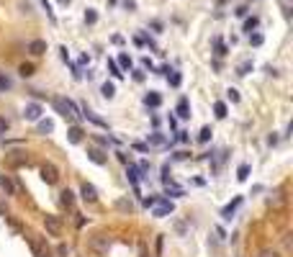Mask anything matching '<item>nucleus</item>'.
<instances>
[{
    "label": "nucleus",
    "mask_w": 293,
    "mask_h": 257,
    "mask_svg": "<svg viewBox=\"0 0 293 257\" xmlns=\"http://www.w3.org/2000/svg\"><path fill=\"white\" fill-rule=\"evenodd\" d=\"M52 103H54V108H57V114H62L64 118H72V121H75L77 116H80V108H77L70 98H59V95H57Z\"/></svg>",
    "instance_id": "obj_1"
},
{
    "label": "nucleus",
    "mask_w": 293,
    "mask_h": 257,
    "mask_svg": "<svg viewBox=\"0 0 293 257\" xmlns=\"http://www.w3.org/2000/svg\"><path fill=\"white\" fill-rule=\"evenodd\" d=\"M88 247L93 250V252H98V255H108L111 239L106 237V234H93V237H90V242H88Z\"/></svg>",
    "instance_id": "obj_2"
},
{
    "label": "nucleus",
    "mask_w": 293,
    "mask_h": 257,
    "mask_svg": "<svg viewBox=\"0 0 293 257\" xmlns=\"http://www.w3.org/2000/svg\"><path fill=\"white\" fill-rule=\"evenodd\" d=\"M39 172H41V180L47 183V185H57V180H59V170H57V167H54L52 162H44Z\"/></svg>",
    "instance_id": "obj_3"
},
{
    "label": "nucleus",
    "mask_w": 293,
    "mask_h": 257,
    "mask_svg": "<svg viewBox=\"0 0 293 257\" xmlns=\"http://www.w3.org/2000/svg\"><path fill=\"white\" fill-rule=\"evenodd\" d=\"M29 162H31V160H29L26 152H8V154H5V165L13 167V170H18V167H26Z\"/></svg>",
    "instance_id": "obj_4"
},
{
    "label": "nucleus",
    "mask_w": 293,
    "mask_h": 257,
    "mask_svg": "<svg viewBox=\"0 0 293 257\" xmlns=\"http://www.w3.org/2000/svg\"><path fill=\"white\" fill-rule=\"evenodd\" d=\"M175 211V206H173V200H157V203L152 206V216H157V219H165V216H170Z\"/></svg>",
    "instance_id": "obj_5"
},
{
    "label": "nucleus",
    "mask_w": 293,
    "mask_h": 257,
    "mask_svg": "<svg viewBox=\"0 0 293 257\" xmlns=\"http://www.w3.org/2000/svg\"><path fill=\"white\" fill-rule=\"evenodd\" d=\"M44 227H47V231L52 234V237H59V234H62V221H59V216H54V214L44 216Z\"/></svg>",
    "instance_id": "obj_6"
},
{
    "label": "nucleus",
    "mask_w": 293,
    "mask_h": 257,
    "mask_svg": "<svg viewBox=\"0 0 293 257\" xmlns=\"http://www.w3.org/2000/svg\"><path fill=\"white\" fill-rule=\"evenodd\" d=\"M26 242H29V247H31L33 257H49V247H47V244H44L41 239H36V237H26Z\"/></svg>",
    "instance_id": "obj_7"
},
{
    "label": "nucleus",
    "mask_w": 293,
    "mask_h": 257,
    "mask_svg": "<svg viewBox=\"0 0 293 257\" xmlns=\"http://www.w3.org/2000/svg\"><path fill=\"white\" fill-rule=\"evenodd\" d=\"M41 114H44V108L39 103H26V108H24V118L26 121H39Z\"/></svg>",
    "instance_id": "obj_8"
},
{
    "label": "nucleus",
    "mask_w": 293,
    "mask_h": 257,
    "mask_svg": "<svg viewBox=\"0 0 293 257\" xmlns=\"http://www.w3.org/2000/svg\"><path fill=\"white\" fill-rule=\"evenodd\" d=\"M80 196H83L85 203H95V200H98V191H95V185L83 183V185H80Z\"/></svg>",
    "instance_id": "obj_9"
},
{
    "label": "nucleus",
    "mask_w": 293,
    "mask_h": 257,
    "mask_svg": "<svg viewBox=\"0 0 293 257\" xmlns=\"http://www.w3.org/2000/svg\"><path fill=\"white\" fill-rule=\"evenodd\" d=\"M29 52L33 54V57H41V54H47V41L44 39H33L29 44Z\"/></svg>",
    "instance_id": "obj_10"
},
{
    "label": "nucleus",
    "mask_w": 293,
    "mask_h": 257,
    "mask_svg": "<svg viewBox=\"0 0 293 257\" xmlns=\"http://www.w3.org/2000/svg\"><path fill=\"white\" fill-rule=\"evenodd\" d=\"M80 116H85L88 121H93V124H95V126H100V129H108V124H106V121H103V118H98V116L93 114V111H90V108H88V106H83V111H80Z\"/></svg>",
    "instance_id": "obj_11"
},
{
    "label": "nucleus",
    "mask_w": 293,
    "mask_h": 257,
    "mask_svg": "<svg viewBox=\"0 0 293 257\" xmlns=\"http://www.w3.org/2000/svg\"><path fill=\"white\" fill-rule=\"evenodd\" d=\"M88 157H90V162H95V165H106L108 162V154L100 152V149H88Z\"/></svg>",
    "instance_id": "obj_12"
},
{
    "label": "nucleus",
    "mask_w": 293,
    "mask_h": 257,
    "mask_svg": "<svg viewBox=\"0 0 293 257\" xmlns=\"http://www.w3.org/2000/svg\"><path fill=\"white\" fill-rule=\"evenodd\" d=\"M146 147H167V139L154 131V134H149V139H146Z\"/></svg>",
    "instance_id": "obj_13"
},
{
    "label": "nucleus",
    "mask_w": 293,
    "mask_h": 257,
    "mask_svg": "<svg viewBox=\"0 0 293 257\" xmlns=\"http://www.w3.org/2000/svg\"><path fill=\"white\" fill-rule=\"evenodd\" d=\"M83 137H85V131H83L80 126H72L70 131H67V139H70L72 144H80V142H83Z\"/></svg>",
    "instance_id": "obj_14"
},
{
    "label": "nucleus",
    "mask_w": 293,
    "mask_h": 257,
    "mask_svg": "<svg viewBox=\"0 0 293 257\" xmlns=\"http://www.w3.org/2000/svg\"><path fill=\"white\" fill-rule=\"evenodd\" d=\"M283 203H286V193H283V191H275L273 196L267 198V206H275V208H280Z\"/></svg>",
    "instance_id": "obj_15"
},
{
    "label": "nucleus",
    "mask_w": 293,
    "mask_h": 257,
    "mask_svg": "<svg viewBox=\"0 0 293 257\" xmlns=\"http://www.w3.org/2000/svg\"><path fill=\"white\" fill-rule=\"evenodd\" d=\"M144 103L149 106V108H160L162 106V98H160V93H146L144 95Z\"/></svg>",
    "instance_id": "obj_16"
},
{
    "label": "nucleus",
    "mask_w": 293,
    "mask_h": 257,
    "mask_svg": "<svg viewBox=\"0 0 293 257\" xmlns=\"http://www.w3.org/2000/svg\"><path fill=\"white\" fill-rule=\"evenodd\" d=\"M242 203V196H236L234 200H232V203L229 206H224V211H221V216L224 219H232V214H234V211H236V206H239Z\"/></svg>",
    "instance_id": "obj_17"
},
{
    "label": "nucleus",
    "mask_w": 293,
    "mask_h": 257,
    "mask_svg": "<svg viewBox=\"0 0 293 257\" xmlns=\"http://www.w3.org/2000/svg\"><path fill=\"white\" fill-rule=\"evenodd\" d=\"M59 203H62V206H67V208H72V203H75V193L70 191V188L59 193Z\"/></svg>",
    "instance_id": "obj_18"
},
{
    "label": "nucleus",
    "mask_w": 293,
    "mask_h": 257,
    "mask_svg": "<svg viewBox=\"0 0 293 257\" xmlns=\"http://www.w3.org/2000/svg\"><path fill=\"white\" fill-rule=\"evenodd\" d=\"M0 188L5 191V196H16V185H13V180L5 175V177H0Z\"/></svg>",
    "instance_id": "obj_19"
},
{
    "label": "nucleus",
    "mask_w": 293,
    "mask_h": 257,
    "mask_svg": "<svg viewBox=\"0 0 293 257\" xmlns=\"http://www.w3.org/2000/svg\"><path fill=\"white\" fill-rule=\"evenodd\" d=\"M177 116H180V118H190V106H188V98H180V103H177Z\"/></svg>",
    "instance_id": "obj_20"
},
{
    "label": "nucleus",
    "mask_w": 293,
    "mask_h": 257,
    "mask_svg": "<svg viewBox=\"0 0 293 257\" xmlns=\"http://www.w3.org/2000/svg\"><path fill=\"white\" fill-rule=\"evenodd\" d=\"M126 175H129V180H131V185L137 188L139 185V177H142V172H139V167H134V165H129V170H126Z\"/></svg>",
    "instance_id": "obj_21"
},
{
    "label": "nucleus",
    "mask_w": 293,
    "mask_h": 257,
    "mask_svg": "<svg viewBox=\"0 0 293 257\" xmlns=\"http://www.w3.org/2000/svg\"><path fill=\"white\" fill-rule=\"evenodd\" d=\"M36 129H39V134H52V131H54V121H49V118L41 121V118H39V126H36Z\"/></svg>",
    "instance_id": "obj_22"
},
{
    "label": "nucleus",
    "mask_w": 293,
    "mask_h": 257,
    "mask_svg": "<svg viewBox=\"0 0 293 257\" xmlns=\"http://www.w3.org/2000/svg\"><path fill=\"white\" fill-rule=\"evenodd\" d=\"M257 26H260V18H257V16H252V18H247L244 21V26H242V31H247V33H252Z\"/></svg>",
    "instance_id": "obj_23"
},
{
    "label": "nucleus",
    "mask_w": 293,
    "mask_h": 257,
    "mask_svg": "<svg viewBox=\"0 0 293 257\" xmlns=\"http://www.w3.org/2000/svg\"><path fill=\"white\" fill-rule=\"evenodd\" d=\"M100 93H103V98H106V100H111V98L116 95V85H114V83H103V87H100Z\"/></svg>",
    "instance_id": "obj_24"
},
{
    "label": "nucleus",
    "mask_w": 293,
    "mask_h": 257,
    "mask_svg": "<svg viewBox=\"0 0 293 257\" xmlns=\"http://www.w3.org/2000/svg\"><path fill=\"white\" fill-rule=\"evenodd\" d=\"M167 185V193H170V196H175V198H180V196H185V191H183V188H177L173 180L170 183H165Z\"/></svg>",
    "instance_id": "obj_25"
},
{
    "label": "nucleus",
    "mask_w": 293,
    "mask_h": 257,
    "mask_svg": "<svg viewBox=\"0 0 293 257\" xmlns=\"http://www.w3.org/2000/svg\"><path fill=\"white\" fill-rule=\"evenodd\" d=\"M108 72H111V75H114V77H116V80H121V77H123V72H121V67H118V64H116L114 59H108Z\"/></svg>",
    "instance_id": "obj_26"
},
{
    "label": "nucleus",
    "mask_w": 293,
    "mask_h": 257,
    "mask_svg": "<svg viewBox=\"0 0 293 257\" xmlns=\"http://www.w3.org/2000/svg\"><path fill=\"white\" fill-rule=\"evenodd\" d=\"M247 177H250V165L244 162V165H239V170H236V180H242V183H244Z\"/></svg>",
    "instance_id": "obj_27"
},
{
    "label": "nucleus",
    "mask_w": 293,
    "mask_h": 257,
    "mask_svg": "<svg viewBox=\"0 0 293 257\" xmlns=\"http://www.w3.org/2000/svg\"><path fill=\"white\" fill-rule=\"evenodd\" d=\"M121 70H131V57L129 54H118V62H116Z\"/></svg>",
    "instance_id": "obj_28"
},
{
    "label": "nucleus",
    "mask_w": 293,
    "mask_h": 257,
    "mask_svg": "<svg viewBox=\"0 0 293 257\" xmlns=\"http://www.w3.org/2000/svg\"><path fill=\"white\" fill-rule=\"evenodd\" d=\"M213 114H216V118H227V103H221V100H219V103L213 106Z\"/></svg>",
    "instance_id": "obj_29"
},
{
    "label": "nucleus",
    "mask_w": 293,
    "mask_h": 257,
    "mask_svg": "<svg viewBox=\"0 0 293 257\" xmlns=\"http://www.w3.org/2000/svg\"><path fill=\"white\" fill-rule=\"evenodd\" d=\"M18 72H21V77H31L33 72H36V67H33V64H21Z\"/></svg>",
    "instance_id": "obj_30"
},
{
    "label": "nucleus",
    "mask_w": 293,
    "mask_h": 257,
    "mask_svg": "<svg viewBox=\"0 0 293 257\" xmlns=\"http://www.w3.org/2000/svg\"><path fill=\"white\" fill-rule=\"evenodd\" d=\"M116 208H118V211H129V214H131L134 203H131V200H123V198H121V200H116Z\"/></svg>",
    "instance_id": "obj_31"
},
{
    "label": "nucleus",
    "mask_w": 293,
    "mask_h": 257,
    "mask_svg": "<svg viewBox=\"0 0 293 257\" xmlns=\"http://www.w3.org/2000/svg\"><path fill=\"white\" fill-rule=\"evenodd\" d=\"M95 21H98V13H95L93 8H88V10H85V24H88V26H93Z\"/></svg>",
    "instance_id": "obj_32"
},
{
    "label": "nucleus",
    "mask_w": 293,
    "mask_h": 257,
    "mask_svg": "<svg viewBox=\"0 0 293 257\" xmlns=\"http://www.w3.org/2000/svg\"><path fill=\"white\" fill-rule=\"evenodd\" d=\"M208 139H211V129L204 126V129H201V134H198V142H201V144H206Z\"/></svg>",
    "instance_id": "obj_33"
},
{
    "label": "nucleus",
    "mask_w": 293,
    "mask_h": 257,
    "mask_svg": "<svg viewBox=\"0 0 293 257\" xmlns=\"http://www.w3.org/2000/svg\"><path fill=\"white\" fill-rule=\"evenodd\" d=\"M167 80H170L173 87H177V85H180V75H177L175 70H170V72H167Z\"/></svg>",
    "instance_id": "obj_34"
},
{
    "label": "nucleus",
    "mask_w": 293,
    "mask_h": 257,
    "mask_svg": "<svg viewBox=\"0 0 293 257\" xmlns=\"http://www.w3.org/2000/svg\"><path fill=\"white\" fill-rule=\"evenodd\" d=\"M41 5H44V10H47V16H49V21H52V24H54V21H57V18H54V10H52V5H49V0H41Z\"/></svg>",
    "instance_id": "obj_35"
},
{
    "label": "nucleus",
    "mask_w": 293,
    "mask_h": 257,
    "mask_svg": "<svg viewBox=\"0 0 293 257\" xmlns=\"http://www.w3.org/2000/svg\"><path fill=\"white\" fill-rule=\"evenodd\" d=\"M250 70H252V62H242V64H239V70H236V75H247Z\"/></svg>",
    "instance_id": "obj_36"
},
{
    "label": "nucleus",
    "mask_w": 293,
    "mask_h": 257,
    "mask_svg": "<svg viewBox=\"0 0 293 257\" xmlns=\"http://www.w3.org/2000/svg\"><path fill=\"white\" fill-rule=\"evenodd\" d=\"M213 44H216V54H219V57H224V54H227V47L221 44V39H213Z\"/></svg>",
    "instance_id": "obj_37"
},
{
    "label": "nucleus",
    "mask_w": 293,
    "mask_h": 257,
    "mask_svg": "<svg viewBox=\"0 0 293 257\" xmlns=\"http://www.w3.org/2000/svg\"><path fill=\"white\" fill-rule=\"evenodd\" d=\"M227 98L232 100V103H239V93H236L234 87H229V90H227Z\"/></svg>",
    "instance_id": "obj_38"
},
{
    "label": "nucleus",
    "mask_w": 293,
    "mask_h": 257,
    "mask_svg": "<svg viewBox=\"0 0 293 257\" xmlns=\"http://www.w3.org/2000/svg\"><path fill=\"white\" fill-rule=\"evenodd\" d=\"M8 87H10V80H8L5 75H0V93H5Z\"/></svg>",
    "instance_id": "obj_39"
},
{
    "label": "nucleus",
    "mask_w": 293,
    "mask_h": 257,
    "mask_svg": "<svg viewBox=\"0 0 293 257\" xmlns=\"http://www.w3.org/2000/svg\"><path fill=\"white\" fill-rule=\"evenodd\" d=\"M250 44H252V47H260V44H263V36H260V33H250Z\"/></svg>",
    "instance_id": "obj_40"
},
{
    "label": "nucleus",
    "mask_w": 293,
    "mask_h": 257,
    "mask_svg": "<svg viewBox=\"0 0 293 257\" xmlns=\"http://www.w3.org/2000/svg\"><path fill=\"white\" fill-rule=\"evenodd\" d=\"M57 255L59 257H67V255H70V247H67V244H57Z\"/></svg>",
    "instance_id": "obj_41"
},
{
    "label": "nucleus",
    "mask_w": 293,
    "mask_h": 257,
    "mask_svg": "<svg viewBox=\"0 0 293 257\" xmlns=\"http://www.w3.org/2000/svg\"><path fill=\"white\" fill-rule=\"evenodd\" d=\"M154 255H157V257L162 255V237H157V242H154Z\"/></svg>",
    "instance_id": "obj_42"
},
{
    "label": "nucleus",
    "mask_w": 293,
    "mask_h": 257,
    "mask_svg": "<svg viewBox=\"0 0 293 257\" xmlns=\"http://www.w3.org/2000/svg\"><path fill=\"white\" fill-rule=\"evenodd\" d=\"M134 149H137V152H149V147H146L144 142H134Z\"/></svg>",
    "instance_id": "obj_43"
},
{
    "label": "nucleus",
    "mask_w": 293,
    "mask_h": 257,
    "mask_svg": "<svg viewBox=\"0 0 293 257\" xmlns=\"http://www.w3.org/2000/svg\"><path fill=\"white\" fill-rule=\"evenodd\" d=\"M260 257H280V252H275V250H263Z\"/></svg>",
    "instance_id": "obj_44"
},
{
    "label": "nucleus",
    "mask_w": 293,
    "mask_h": 257,
    "mask_svg": "<svg viewBox=\"0 0 293 257\" xmlns=\"http://www.w3.org/2000/svg\"><path fill=\"white\" fill-rule=\"evenodd\" d=\"M123 8H126V10H137V3H134V0H123Z\"/></svg>",
    "instance_id": "obj_45"
},
{
    "label": "nucleus",
    "mask_w": 293,
    "mask_h": 257,
    "mask_svg": "<svg viewBox=\"0 0 293 257\" xmlns=\"http://www.w3.org/2000/svg\"><path fill=\"white\" fill-rule=\"evenodd\" d=\"M234 13H236V16H239V18H244V16H247V5H239V8H236V10H234Z\"/></svg>",
    "instance_id": "obj_46"
},
{
    "label": "nucleus",
    "mask_w": 293,
    "mask_h": 257,
    "mask_svg": "<svg viewBox=\"0 0 293 257\" xmlns=\"http://www.w3.org/2000/svg\"><path fill=\"white\" fill-rule=\"evenodd\" d=\"M93 139H95L98 144H103V147H108V139H106V137H100V134H95V137H93Z\"/></svg>",
    "instance_id": "obj_47"
},
{
    "label": "nucleus",
    "mask_w": 293,
    "mask_h": 257,
    "mask_svg": "<svg viewBox=\"0 0 293 257\" xmlns=\"http://www.w3.org/2000/svg\"><path fill=\"white\" fill-rule=\"evenodd\" d=\"M157 200H160V198H157V196H154V198H144V206H146V208H149V206H154V203H157Z\"/></svg>",
    "instance_id": "obj_48"
},
{
    "label": "nucleus",
    "mask_w": 293,
    "mask_h": 257,
    "mask_svg": "<svg viewBox=\"0 0 293 257\" xmlns=\"http://www.w3.org/2000/svg\"><path fill=\"white\" fill-rule=\"evenodd\" d=\"M152 29H154V33H160L162 31V24H160V21H152Z\"/></svg>",
    "instance_id": "obj_49"
},
{
    "label": "nucleus",
    "mask_w": 293,
    "mask_h": 257,
    "mask_svg": "<svg viewBox=\"0 0 293 257\" xmlns=\"http://www.w3.org/2000/svg\"><path fill=\"white\" fill-rule=\"evenodd\" d=\"M267 144H270V147H273V144H278V137H275V134H270V137H267Z\"/></svg>",
    "instance_id": "obj_50"
},
{
    "label": "nucleus",
    "mask_w": 293,
    "mask_h": 257,
    "mask_svg": "<svg viewBox=\"0 0 293 257\" xmlns=\"http://www.w3.org/2000/svg\"><path fill=\"white\" fill-rule=\"evenodd\" d=\"M175 160H188V152H175Z\"/></svg>",
    "instance_id": "obj_51"
},
{
    "label": "nucleus",
    "mask_w": 293,
    "mask_h": 257,
    "mask_svg": "<svg viewBox=\"0 0 293 257\" xmlns=\"http://www.w3.org/2000/svg\"><path fill=\"white\" fill-rule=\"evenodd\" d=\"M134 80L142 83V80H144V72H139V70H137V72H134Z\"/></svg>",
    "instance_id": "obj_52"
},
{
    "label": "nucleus",
    "mask_w": 293,
    "mask_h": 257,
    "mask_svg": "<svg viewBox=\"0 0 293 257\" xmlns=\"http://www.w3.org/2000/svg\"><path fill=\"white\" fill-rule=\"evenodd\" d=\"M0 216H8V208H5L3 200H0Z\"/></svg>",
    "instance_id": "obj_53"
},
{
    "label": "nucleus",
    "mask_w": 293,
    "mask_h": 257,
    "mask_svg": "<svg viewBox=\"0 0 293 257\" xmlns=\"http://www.w3.org/2000/svg\"><path fill=\"white\" fill-rule=\"evenodd\" d=\"M216 3H219V5H227V3H229V0H216Z\"/></svg>",
    "instance_id": "obj_54"
},
{
    "label": "nucleus",
    "mask_w": 293,
    "mask_h": 257,
    "mask_svg": "<svg viewBox=\"0 0 293 257\" xmlns=\"http://www.w3.org/2000/svg\"><path fill=\"white\" fill-rule=\"evenodd\" d=\"M118 3V0H108V5H116Z\"/></svg>",
    "instance_id": "obj_55"
}]
</instances>
